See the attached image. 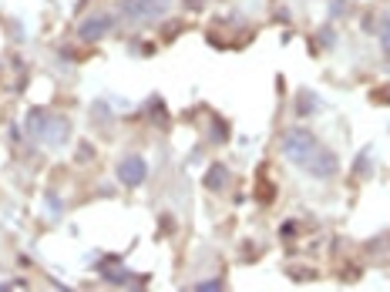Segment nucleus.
<instances>
[{"label": "nucleus", "instance_id": "1", "mask_svg": "<svg viewBox=\"0 0 390 292\" xmlns=\"http://www.w3.org/2000/svg\"><path fill=\"white\" fill-rule=\"evenodd\" d=\"M283 152H286L290 161H296L299 168H306V172L316 178L333 175V168H336V161H333L330 152H323V148L313 141V135H306V131H290Z\"/></svg>", "mask_w": 390, "mask_h": 292}, {"label": "nucleus", "instance_id": "2", "mask_svg": "<svg viewBox=\"0 0 390 292\" xmlns=\"http://www.w3.org/2000/svg\"><path fill=\"white\" fill-rule=\"evenodd\" d=\"M121 178H125L128 185H138V181L145 178V161H141V158H125V161H121Z\"/></svg>", "mask_w": 390, "mask_h": 292}, {"label": "nucleus", "instance_id": "3", "mask_svg": "<svg viewBox=\"0 0 390 292\" xmlns=\"http://www.w3.org/2000/svg\"><path fill=\"white\" fill-rule=\"evenodd\" d=\"M128 7L135 10L138 17H155V14H162V7H165V0H132Z\"/></svg>", "mask_w": 390, "mask_h": 292}, {"label": "nucleus", "instance_id": "4", "mask_svg": "<svg viewBox=\"0 0 390 292\" xmlns=\"http://www.w3.org/2000/svg\"><path fill=\"white\" fill-rule=\"evenodd\" d=\"M101 31H108V20H91V24H84V27H81V38H98V34H101Z\"/></svg>", "mask_w": 390, "mask_h": 292}]
</instances>
